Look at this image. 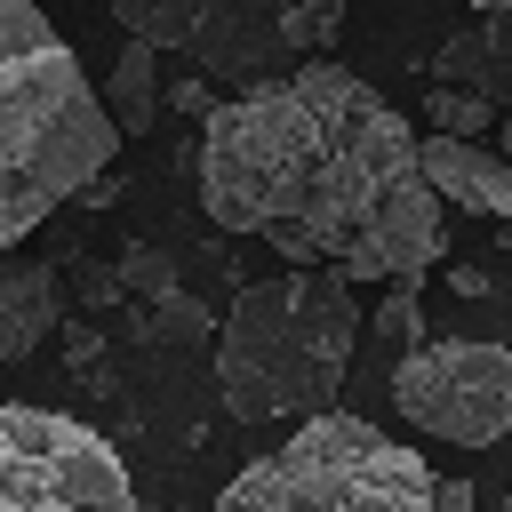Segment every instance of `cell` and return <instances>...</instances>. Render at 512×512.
<instances>
[{
  "instance_id": "cell-1",
  "label": "cell",
  "mask_w": 512,
  "mask_h": 512,
  "mask_svg": "<svg viewBox=\"0 0 512 512\" xmlns=\"http://www.w3.org/2000/svg\"><path fill=\"white\" fill-rule=\"evenodd\" d=\"M200 208L344 280H416L440 256V192L416 168V128L336 56L208 104Z\"/></svg>"
},
{
  "instance_id": "cell-2",
  "label": "cell",
  "mask_w": 512,
  "mask_h": 512,
  "mask_svg": "<svg viewBox=\"0 0 512 512\" xmlns=\"http://www.w3.org/2000/svg\"><path fill=\"white\" fill-rule=\"evenodd\" d=\"M120 128L40 0H0V256L24 248L88 176H104Z\"/></svg>"
},
{
  "instance_id": "cell-3",
  "label": "cell",
  "mask_w": 512,
  "mask_h": 512,
  "mask_svg": "<svg viewBox=\"0 0 512 512\" xmlns=\"http://www.w3.org/2000/svg\"><path fill=\"white\" fill-rule=\"evenodd\" d=\"M360 344V304L344 272L296 264L232 296L216 328V392L240 424H296L336 408Z\"/></svg>"
},
{
  "instance_id": "cell-4",
  "label": "cell",
  "mask_w": 512,
  "mask_h": 512,
  "mask_svg": "<svg viewBox=\"0 0 512 512\" xmlns=\"http://www.w3.org/2000/svg\"><path fill=\"white\" fill-rule=\"evenodd\" d=\"M440 472L408 448L384 440L368 416H296V432L240 464L216 512H432Z\"/></svg>"
},
{
  "instance_id": "cell-5",
  "label": "cell",
  "mask_w": 512,
  "mask_h": 512,
  "mask_svg": "<svg viewBox=\"0 0 512 512\" xmlns=\"http://www.w3.org/2000/svg\"><path fill=\"white\" fill-rule=\"evenodd\" d=\"M0 512H144V504L88 424L56 408H0Z\"/></svg>"
},
{
  "instance_id": "cell-6",
  "label": "cell",
  "mask_w": 512,
  "mask_h": 512,
  "mask_svg": "<svg viewBox=\"0 0 512 512\" xmlns=\"http://www.w3.org/2000/svg\"><path fill=\"white\" fill-rule=\"evenodd\" d=\"M392 408L448 448H496L512 432V344L488 336L408 344L392 368Z\"/></svg>"
},
{
  "instance_id": "cell-7",
  "label": "cell",
  "mask_w": 512,
  "mask_h": 512,
  "mask_svg": "<svg viewBox=\"0 0 512 512\" xmlns=\"http://www.w3.org/2000/svg\"><path fill=\"white\" fill-rule=\"evenodd\" d=\"M120 24L152 48H184L208 72L232 80H264L288 48H280V0H112Z\"/></svg>"
},
{
  "instance_id": "cell-8",
  "label": "cell",
  "mask_w": 512,
  "mask_h": 512,
  "mask_svg": "<svg viewBox=\"0 0 512 512\" xmlns=\"http://www.w3.org/2000/svg\"><path fill=\"white\" fill-rule=\"evenodd\" d=\"M416 168L424 184L440 192V208H464V216H512V160L504 152H480V136H416Z\"/></svg>"
},
{
  "instance_id": "cell-9",
  "label": "cell",
  "mask_w": 512,
  "mask_h": 512,
  "mask_svg": "<svg viewBox=\"0 0 512 512\" xmlns=\"http://www.w3.org/2000/svg\"><path fill=\"white\" fill-rule=\"evenodd\" d=\"M64 296H56V272L32 264V256H0V360H24L32 344H48Z\"/></svg>"
},
{
  "instance_id": "cell-10",
  "label": "cell",
  "mask_w": 512,
  "mask_h": 512,
  "mask_svg": "<svg viewBox=\"0 0 512 512\" xmlns=\"http://www.w3.org/2000/svg\"><path fill=\"white\" fill-rule=\"evenodd\" d=\"M432 80H456V88H480V96H512V16H488L472 32H456L440 56H432Z\"/></svg>"
},
{
  "instance_id": "cell-11",
  "label": "cell",
  "mask_w": 512,
  "mask_h": 512,
  "mask_svg": "<svg viewBox=\"0 0 512 512\" xmlns=\"http://www.w3.org/2000/svg\"><path fill=\"white\" fill-rule=\"evenodd\" d=\"M96 96H104V112H112L120 136H144V128L160 120V48L128 32V48H120V64H112V80H104Z\"/></svg>"
},
{
  "instance_id": "cell-12",
  "label": "cell",
  "mask_w": 512,
  "mask_h": 512,
  "mask_svg": "<svg viewBox=\"0 0 512 512\" xmlns=\"http://www.w3.org/2000/svg\"><path fill=\"white\" fill-rule=\"evenodd\" d=\"M344 8L352 0H280V48L288 56H328L336 32H344Z\"/></svg>"
},
{
  "instance_id": "cell-13",
  "label": "cell",
  "mask_w": 512,
  "mask_h": 512,
  "mask_svg": "<svg viewBox=\"0 0 512 512\" xmlns=\"http://www.w3.org/2000/svg\"><path fill=\"white\" fill-rule=\"evenodd\" d=\"M424 120H432L440 136H488V128H496V104H488L480 88L440 80V88H424Z\"/></svg>"
},
{
  "instance_id": "cell-14",
  "label": "cell",
  "mask_w": 512,
  "mask_h": 512,
  "mask_svg": "<svg viewBox=\"0 0 512 512\" xmlns=\"http://www.w3.org/2000/svg\"><path fill=\"white\" fill-rule=\"evenodd\" d=\"M368 328L392 344V352H408V344H424V304H416V280H392L384 288V304L368 312Z\"/></svg>"
},
{
  "instance_id": "cell-15",
  "label": "cell",
  "mask_w": 512,
  "mask_h": 512,
  "mask_svg": "<svg viewBox=\"0 0 512 512\" xmlns=\"http://www.w3.org/2000/svg\"><path fill=\"white\" fill-rule=\"evenodd\" d=\"M208 104H216V96H208V80H200V72H192L184 88H160V112H200V120H208Z\"/></svg>"
},
{
  "instance_id": "cell-16",
  "label": "cell",
  "mask_w": 512,
  "mask_h": 512,
  "mask_svg": "<svg viewBox=\"0 0 512 512\" xmlns=\"http://www.w3.org/2000/svg\"><path fill=\"white\" fill-rule=\"evenodd\" d=\"M448 288H456V296H488V288H496V280H488V272H480V264H456V272H448Z\"/></svg>"
},
{
  "instance_id": "cell-17",
  "label": "cell",
  "mask_w": 512,
  "mask_h": 512,
  "mask_svg": "<svg viewBox=\"0 0 512 512\" xmlns=\"http://www.w3.org/2000/svg\"><path fill=\"white\" fill-rule=\"evenodd\" d=\"M472 8H480V16H512V0H472Z\"/></svg>"
},
{
  "instance_id": "cell-18",
  "label": "cell",
  "mask_w": 512,
  "mask_h": 512,
  "mask_svg": "<svg viewBox=\"0 0 512 512\" xmlns=\"http://www.w3.org/2000/svg\"><path fill=\"white\" fill-rule=\"evenodd\" d=\"M496 248H504V256H512V216H504V232H496Z\"/></svg>"
},
{
  "instance_id": "cell-19",
  "label": "cell",
  "mask_w": 512,
  "mask_h": 512,
  "mask_svg": "<svg viewBox=\"0 0 512 512\" xmlns=\"http://www.w3.org/2000/svg\"><path fill=\"white\" fill-rule=\"evenodd\" d=\"M496 128H504V152H512V104H504V120H496Z\"/></svg>"
},
{
  "instance_id": "cell-20",
  "label": "cell",
  "mask_w": 512,
  "mask_h": 512,
  "mask_svg": "<svg viewBox=\"0 0 512 512\" xmlns=\"http://www.w3.org/2000/svg\"><path fill=\"white\" fill-rule=\"evenodd\" d=\"M472 512H480V504H472Z\"/></svg>"
}]
</instances>
